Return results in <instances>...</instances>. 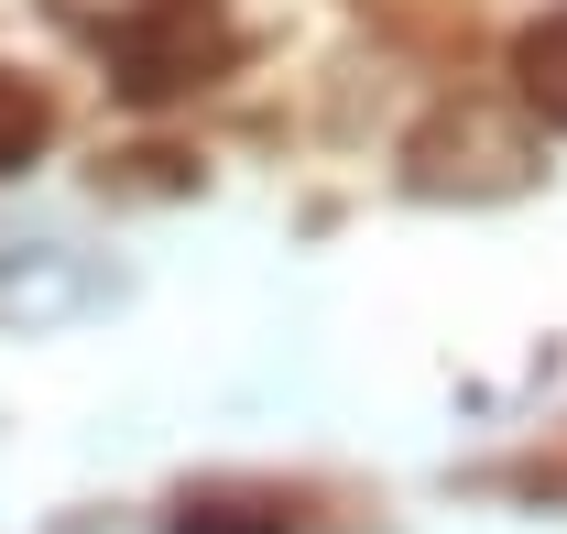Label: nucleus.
<instances>
[{
    "instance_id": "nucleus-1",
    "label": "nucleus",
    "mask_w": 567,
    "mask_h": 534,
    "mask_svg": "<svg viewBox=\"0 0 567 534\" xmlns=\"http://www.w3.org/2000/svg\"><path fill=\"white\" fill-rule=\"evenodd\" d=\"M110 55H121V88L132 99H175V88H197V66L229 55V33H218V11H197V0H164V11L121 22Z\"/></svg>"
},
{
    "instance_id": "nucleus-2",
    "label": "nucleus",
    "mask_w": 567,
    "mask_h": 534,
    "mask_svg": "<svg viewBox=\"0 0 567 534\" xmlns=\"http://www.w3.org/2000/svg\"><path fill=\"white\" fill-rule=\"evenodd\" d=\"M99 295V273L87 263H55V240H33V251H11L0 263V317H22V328H44V317H66Z\"/></svg>"
},
{
    "instance_id": "nucleus-3",
    "label": "nucleus",
    "mask_w": 567,
    "mask_h": 534,
    "mask_svg": "<svg viewBox=\"0 0 567 534\" xmlns=\"http://www.w3.org/2000/svg\"><path fill=\"white\" fill-rule=\"evenodd\" d=\"M524 99L567 132V11H546V22L524 33Z\"/></svg>"
},
{
    "instance_id": "nucleus-4",
    "label": "nucleus",
    "mask_w": 567,
    "mask_h": 534,
    "mask_svg": "<svg viewBox=\"0 0 567 534\" xmlns=\"http://www.w3.org/2000/svg\"><path fill=\"white\" fill-rule=\"evenodd\" d=\"M33 142H44V99H33L22 76H0V164H22Z\"/></svg>"
}]
</instances>
